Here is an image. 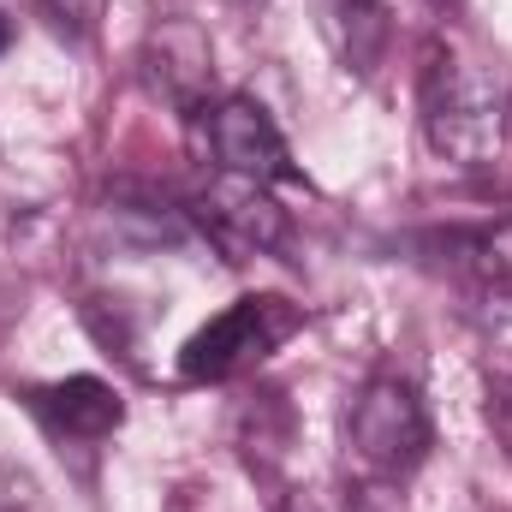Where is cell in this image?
Returning <instances> with one entry per match:
<instances>
[{
	"instance_id": "cell-16",
	"label": "cell",
	"mask_w": 512,
	"mask_h": 512,
	"mask_svg": "<svg viewBox=\"0 0 512 512\" xmlns=\"http://www.w3.org/2000/svg\"><path fill=\"white\" fill-rule=\"evenodd\" d=\"M429 6H435V12H453V6H459V0H429Z\"/></svg>"
},
{
	"instance_id": "cell-9",
	"label": "cell",
	"mask_w": 512,
	"mask_h": 512,
	"mask_svg": "<svg viewBox=\"0 0 512 512\" xmlns=\"http://www.w3.org/2000/svg\"><path fill=\"white\" fill-rule=\"evenodd\" d=\"M239 447H245V459L262 465V471L286 459V447H292V405H286V393L262 387V393H251L239 405Z\"/></svg>"
},
{
	"instance_id": "cell-11",
	"label": "cell",
	"mask_w": 512,
	"mask_h": 512,
	"mask_svg": "<svg viewBox=\"0 0 512 512\" xmlns=\"http://www.w3.org/2000/svg\"><path fill=\"white\" fill-rule=\"evenodd\" d=\"M42 12H48L60 30H72V36H90V30H96V18L108 12V0H42Z\"/></svg>"
},
{
	"instance_id": "cell-15",
	"label": "cell",
	"mask_w": 512,
	"mask_h": 512,
	"mask_svg": "<svg viewBox=\"0 0 512 512\" xmlns=\"http://www.w3.org/2000/svg\"><path fill=\"white\" fill-rule=\"evenodd\" d=\"M6 48H12V18L0 12V54H6Z\"/></svg>"
},
{
	"instance_id": "cell-1",
	"label": "cell",
	"mask_w": 512,
	"mask_h": 512,
	"mask_svg": "<svg viewBox=\"0 0 512 512\" xmlns=\"http://www.w3.org/2000/svg\"><path fill=\"white\" fill-rule=\"evenodd\" d=\"M417 108H423V137L441 161L453 167H483L501 155L507 137V96L489 84L477 60H465L447 42L423 48V78H417Z\"/></svg>"
},
{
	"instance_id": "cell-14",
	"label": "cell",
	"mask_w": 512,
	"mask_h": 512,
	"mask_svg": "<svg viewBox=\"0 0 512 512\" xmlns=\"http://www.w3.org/2000/svg\"><path fill=\"white\" fill-rule=\"evenodd\" d=\"M286 512H322V507H316L310 495H292V501H286Z\"/></svg>"
},
{
	"instance_id": "cell-12",
	"label": "cell",
	"mask_w": 512,
	"mask_h": 512,
	"mask_svg": "<svg viewBox=\"0 0 512 512\" xmlns=\"http://www.w3.org/2000/svg\"><path fill=\"white\" fill-rule=\"evenodd\" d=\"M0 512H42L36 483H30L18 465H0Z\"/></svg>"
},
{
	"instance_id": "cell-8",
	"label": "cell",
	"mask_w": 512,
	"mask_h": 512,
	"mask_svg": "<svg viewBox=\"0 0 512 512\" xmlns=\"http://www.w3.org/2000/svg\"><path fill=\"white\" fill-rule=\"evenodd\" d=\"M316 12H322V36H328V48L340 54L346 72L370 78L387 60V42H393L387 0H316Z\"/></svg>"
},
{
	"instance_id": "cell-5",
	"label": "cell",
	"mask_w": 512,
	"mask_h": 512,
	"mask_svg": "<svg viewBox=\"0 0 512 512\" xmlns=\"http://www.w3.org/2000/svg\"><path fill=\"white\" fill-rule=\"evenodd\" d=\"M137 66H143L149 96L167 102V108H179L185 120L209 108V90H215V48H209V36H203L197 18L161 12V18L149 24V36H143Z\"/></svg>"
},
{
	"instance_id": "cell-10",
	"label": "cell",
	"mask_w": 512,
	"mask_h": 512,
	"mask_svg": "<svg viewBox=\"0 0 512 512\" xmlns=\"http://www.w3.org/2000/svg\"><path fill=\"white\" fill-rule=\"evenodd\" d=\"M447 251H459L465 268H477L489 280H512V215L489 221V227H471V233H453Z\"/></svg>"
},
{
	"instance_id": "cell-4",
	"label": "cell",
	"mask_w": 512,
	"mask_h": 512,
	"mask_svg": "<svg viewBox=\"0 0 512 512\" xmlns=\"http://www.w3.org/2000/svg\"><path fill=\"white\" fill-rule=\"evenodd\" d=\"M191 131H197V155L215 173H227V179H251V185H286V179H298L280 126L256 102H245V96L209 102L203 114H191Z\"/></svg>"
},
{
	"instance_id": "cell-2",
	"label": "cell",
	"mask_w": 512,
	"mask_h": 512,
	"mask_svg": "<svg viewBox=\"0 0 512 512\" xmlns=\"http://www.w3.org/2000/svg\"><path fill=\"white\" fill-rule=\"evenodd\" d=\"M298 328H304V304L274 298V292H251V298L227 304L215 322H203V328L185 340L179 376L197 382V387L203 382H233V376L256 370L268 352H280Z\"/></svg>"
},
{
	"instance_id": "cell-7",
	"label": "cell",
	"mask_w": 512,
	"mask_h": 512,
	"mask_svg": "<svg viewBox=\"0 0 512 512\" xmlns=\"http://www.w3.org/2000/svg\"><path fill=\"white\" fill-rule=\"evenodd\" d=\"M30 411L48 423V435L60 441H108L126 423V399L102 376H66L30 393Z\"/></svg>"
},
{
	"instance_id": "cell-13",
	"label": "cell",
	"mask_w": 512,
	"mask_h": 512,
	"mask_svg": "<svg viewBox=\"0 0 512 512\" xmlns=\"http://www.w3.org/2000/svg\"><path fill=\"white\" fill-rule=\"evenodd\" d=\"M489 423H495V435H501V447L512 459V376L495 382V393H489Z\"/></svg>"
},
{
	"instance_id": "cell-6",
	"label": "cell",
	"mask_w": 512,
	"mask_h": 512,
	"mask_svg": "<svg viewBox=\"0 0 512 512\" xmlns=\"http://www.w3.org/2000/svg\"><path fill=\"white\" fill-rule=\"evenodd\" d=\"M203 227H215L227 251H280L292 233V221L268 197V185L227 179V173H215V185L203 191Z\"/></svg>"
},
{
	"instance_id": "cell-3",
	"label": "cell",
	"mask_w": 512,
	"mask_h": 512,
	"mask_svg": "<svg viewBox=\"0 0 512 512\" xmlns=\"http://www.w3.org/2000/svg\"><path fill=\"white\" fill-rule=\"evenodd\" d=\"M346 441L370 477L399 483L429 459L435 435H429V411H423L417 387L399 382V376H376V382L358 387V399L346 411Z\"/></svg>"
},
{
	"instance_id": "cell-17",
	"label": "cell",
	"mask_w": 512,
	"mask_h": 512,
	"mask_svg": "<svg viewBox=\"0 0 512 512\" xmlns=\"http://www.w3.org/2000/svg\"><path fill=\"white\" fill-rule=\"evenodd\" d=\"M507 114H512V96H507Z\"/></svg>"
}]
</instances>
